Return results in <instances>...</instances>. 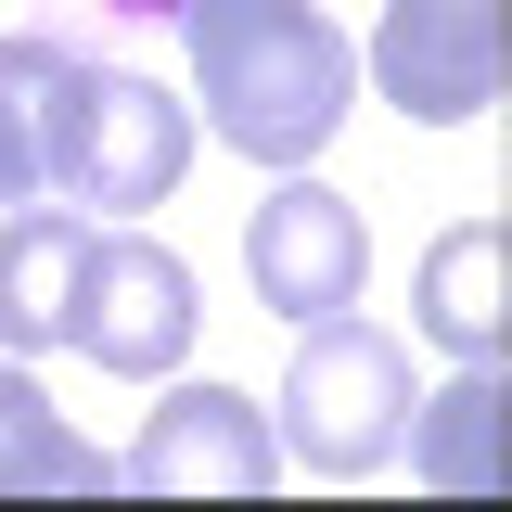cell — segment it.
Returning <instances> with one entry per match:
<instances>
[{
    "label": "cell",
    "instance_id": "1",
    "mask_svg": "<svg viewBox=\"0 0 512 512\" xmlns=\"http://www.w3.org/2000/svg\"><path fill=\"white\" fill-rule=\"evenodd\" d=\"M192 256L128 231V218H90V205H13L0 218V346L13 359H90L116 384H167L192 359Z\"/></svg>",
    "mask_w": 512,
    "mask_h": 512
},
{
    "label": "cell",
    "instance_id": "2",
    "mask_svg": "<svg viewBox=\"0 0 512 512\" xmlns=\"http://www.w3.org/2000/svg\"><path fill=\"white\" fill-rule=\"evenodd\" d=\"M192 167V103L90 64L64 39H0V218L13 205H90V218H141L167 205Z\"/></svg>",
    "mask_w": 512,
    "mask_h": 512
},
{
    "label": "cell",
    "instance_id": "3",
    "mask_svg": "<svg viewBox=\"0 0 512 512\" xmlns=\"http://www.w3.org/2000/svg\"><path fill=\"white\" fill-rule=\"evenodd\" d=\"M180 64H192V103L244 167H320V141L359 116V39L320 13V0H180Z\"/></svg>",
    "mask_w": 512,
    "mask_h": 512
},
{
    "label": "cell",
    "instance_id": "4",
    "mask_svg": "<svg viewBox=\"0 0 512 512\" xmlns=\"http://www.w3.org/2000/svg\"><path fill=\"white\" fill-rule=\"evenodd\" d=\"M295 333H308V346H295V372L269 397V436H282V461L320 474V487H372L384 461L410 448V346L372 333L359 308L295 320Z\"/></svg>",
    "mask_w": 512,
    "mask_h": 512
},
{
    "label": "cell",
    "instance_id": "5",
    "mask_svg": "<svg viewBox=\"0 0 512 512\" xmlns=\"http://www.w3.org/2000/svg\"><path fill=\"white\" fill-rule=\"evenodd\" d=\"M116 487H141V500H269L282 436L244 384H167L141 410V436L116 448Z\"/></svg>",
    "mask_w": 512,
    "mask_h": 512
},
{
    "label": "cell",
    "instance_id": "6",
    "mask_svg": "<svg viewBox=\"0 0 512 512\" xmlns=\"http://www.w3.org/2000/svg\"><path fill=\"white\" fill-rule=\"evenodd\" d=\"M359 77H372L410 128L500 116V0H384Z\"/></svg>",
    "mask_w": 512,
    "mask_h": 512
},
{
    "label": "cell",
    "instance_id": "7",
    "mask_svg": "<svg viewBox=\"0 0 512 512\" xmlns=\"http://www.w3.org/2000/svg\"><path fill=\"white\" fill-rule=\"evenodd\" d=\"M244 282H256V308H269V320H333V308H359V282H372V218H359L333 180L282 167V180L256 192V218H244Z\"/></svg>",
    "mask_w": 512,
    "mask_h": 512
},
{
    "label": "cell",
    "instance_id": "8",
    "mask_svg": "<svg viewBox=\"0 0 512 512\" xmlns=\"http://www.w3.org/2000/svg\"><path fill=\"white\" fill-rule=\"evenodd\" d=\"M423 333H436L448 359H500L512 346V231L500 218H461V231H436L423 244Z\"/></svg>",
    "mask_w": 512,
    "mask_h": 512
},
{
    "label": "cell",
    "instance_id": "9",
    "mask_svg": "<svg viewBox=\"0 0 512 512\" xmlns=\"http://www.w3.org/2000/svg\"><path fill=\"white\" fill-rule=\"evenodd\" d=\"M103 500L116 487V448H90L52 410V384H26V359H0V500Z\"/></svg>",
    "mask_w": 512,
    "mask_h": 512
},
{
    "label": "cell",
    "instance_id": "10",
    "mask_svg": "<svg viewBox=\"0 0 512 512\" xmlns=\"http://www.w3.org/2000/svg\"><path fill=\"white\" fill-rule=\"evenodd\" d=\"M410 423H423V487L436 500H461V487H500V359H461V384H448L436 410L410 397Z\"/></svg>",
    "mask_w": 512,
    "mask_h": 512
},
{
    "label": "cell",
    "instance_id": "11",
    "mask_svg": "<svg viewBox=\"0 0 512 512\" xmlns=\"http://www.w3.org/2000/svg\"><path fill=\"white\" fill-rule=\"evenodd\" d=\"M90 13H116V26H154V13H180V0H90Z\"/></svg>",
    "mask_w": 512,
    "mask_h": 512
}]
</instances>
